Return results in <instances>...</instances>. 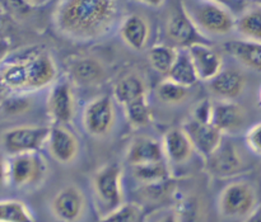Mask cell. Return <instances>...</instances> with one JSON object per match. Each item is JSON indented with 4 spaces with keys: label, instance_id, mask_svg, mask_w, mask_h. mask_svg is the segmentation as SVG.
Returning a JSON list of instances; mask_svg holds the SVG:
<instances>
[{
    "label": "cell",
    "instance_id": "obj_21",
    "mask_svg": "<svg viewBox=\"0 0 261 222\" xmlns=\"http://www.w3.org/2000/svg\"><path fill=\"white\" fill-rule=\"evenodd\" d=\"M70 76L76 84L84 86L98 85L106 79V69L97 58H76L70 65Z\"/></svg>",
    "mask_w": 261,
    "mask_h": 222
},
{
    "label": "cell",
    "instance_id": "obj_17",
    "mask_svg": "<svg viewBox=\"0 0 261 222\" xmlns=\"http://www.w3.org/2000/svg\"><path fill=\"white\" fill-rule=\"evenodd\" d=\"M188 48L200 80L208 83L223 70L222 56L212 46L204 42H198Z\"/></svg>",
    "mask_w": 261,
    "mask_h": 222
},
{
    "label": "cell",
    "instance_id": "obj_6",
    "mask_svg": "<svg viewBox=\"0 0 261 222\" xmlns=\"http://www.w3.org/2000/svg\"><path fill=\"white\" fill-rule=\"evenodd\" d=\"M50 127L17 126L5 130L2 136L3 149L8 156L37 152L47 144Z\"/></svg>",
    "mask_w": 261,
    "mask_h": 222
},
{
    "label": "cell",
    "instance_id": "obj_35",
    "mask_svg": "<svg viewBox=\"0 0 261 222\" xmlns=\"http://www.w3.org/2000/svg\"><path fill=\"white\" fill-rule=\"evenodd\" d=\"M245 141L250 151L261 156V122L250 127L249 131L246 132Z\"/></svg>",
    "mask_w": 261,
    "mask_h": 222
},
{
    "label": "cell",
    "instance_id": "obj_10",
    "mask_svg": "<svg viewBox=\"0 0 261 222\" xmlns=\"http://www.w3.org/2000/svg\"><path fill=\"white\" fill-rule=\"evenodd\" d=\"M47 112L54 124H68L75 113V99L69 80H59L51 86L47 97Z\"/></svg>",
    "mask_w": 261,
    "mask_h": 222
},
{
    "label": "cell",
    "instance_id": "obj_5",
    "mask_svg": "<svg viewBox=\"0 0 261 222\" xmlns=\"http://www.w3.org/2000/svg\"><path fill=\"white\" fill-rule=\"evenodd\" d=\"M259 207L256 188L246 180L229 183L222 189L218 210L226 218H246Z\"/></svg>",
    "mask_w": 261,
    "mask_h": 222
},
{
    "label": "cell",
    "instance_id": "obj_18",
    "mask_svg": "<svg viewBox=\"0 0 261 222\" xmlns=\"http://www.w3.org/2000/svg\"><path fill=\"white\" fill-rule=\"evenodd\" d=\"M167 162L175 165L185 164L193 156L194 145L190 137L182 129H171L165 134L162 140Z\"/></svg>",
    "mask_w": 261,
    "mask_h": 222
},
{
    "label": "cell",
    "instance_id": "obj_41",
    "mask_svg": "<svg viewBox=\"0 0 261 222\" xmlns=\"http://www.w3.org/2000/svg\"><path fill=\"white\" fill-rule=\"evenodd\" d=\"M260 102H261V90H260Z\"/></svg>",
    "mask_w": 261,
    "mask_h": 222
},
{
    "label": "cell",
    "instance_id": "obj_34",
    "mask_svg": "<svg viewBox=\"0 0 261 222\" xmlns=\"http://www.w3.org/2000/svg\"><path fill=\"white\" fill-rule=\"evenodd\" d=\"M213 106L214 103L209 99L200 101L193 109L190 118L201 123H212V117H213Z\"/></svg>",
    "mask_w": 261,
    "mask_h": 222
},
{
    "label": "cell",
    "instance_id": "obj_36",
    "mask_svg": "<svg viewBox=\"0 0 261 222\" xmlns=\"http://www.w3.org/2000/svg\"><path fill=\"white\" fill-rule=\"evenodd\" d=\"M157 222H181L180 217H178L177 213L175 211H170V212L165 213L162 217H160Z\"/></svg>",
    "mask_w": 261,
    "mask_h": 222
},
{
    "label": "cell",
    "instance_id": "obj_13",
    "mask_svg": "<svg viewBox=\"0 0 261 222\" xmlns=\"http://www.w3.org/2000/svg\"><path fill=\"white\" fill-rule=\"evenodd\" d=\"M28 90H41L53 86L58 78V68L48 53L40 52L27 58Z\"/></svg>",
    "mask_w": 261,
    "mask_h": 222
},
{
    "label": "cell",
    "instance_id": "obj_9",
    "mask_svg": "<svg viewBox=\"0 0 261 222\" xmlns=\"http://www.w3.org/2000/svg\"><path fill=\"white\" fill-rule=\"evenodd\" d=\"M206 169L217 178H231L245 170V162L236 145L224 141L205 159Z\"/></svg>",
    "mask_w": 261,
    "mask_h": 222
},
{
    "label": "cell",
    "instance_id": "obj_3",
    "mask_svg": "<svg viewBox=\"0 0 261 222\" xmlns=\"http://www.w3.org/2000/svg\"><path fill=\"white\" fill-rule=\"evenodd\" d=\"M48 165L40 151L8 156L3 162V182L18 189H32L45 182Z\"/></svg>",
    "mask_w": 261,
    "mask_h": 222
},
{
    "label": "cell",
    "instance_id": "obj_31",
    "mask_svg": "<svg viewBox=\"0 0 261 222\" xmlns=\"http://www.w3.org/2000/svg\"><path fill=\"white\" fill-rule=\"evenodd\" d=\"M188 86L178 84L171 79L166 78L165 80L161 81L155 88V93L160 98L161 102L167 104H178L182 103L189 96Z\"/></svg>",
    "mask_w": 261,
    "mask_h": 222
},
{
    "label": "cell",
    "instance_id": "obj_26",
    "mask_svg": "<svg viewBox=\"0 0 261 222\" xmlns=\"http://www.w3.org/2000/svg\"><path fill=\"white\" fill-rule=\"evenodd\" d=\"M132 175L138 183L145 187V185L161 184V183L168 182L171 177L170 168H168L167 160L157 163H149V164L134 165L130 167Z\"/></svg>",
    "mask_w": 261,
    "mask_h": 222
},
{
    "label": "cell",
    "instance_id": "obj_27",
    "mask_svg": "<svg viewBox=\"0 0 261 222\" xmlns=\"http://www.w3.org/2000/svg\"><path fill=\"white\" fill-rule=\"evenodd\" d=\"M2 83L10 91L28 90L27 60L4 64L2 68Z\"/></svg>",
    "mask_w": 261,
    "mask_h": 222
},
{
    "label": "cell",
    "instance_id": "obj_7",
    "mask_svg": "<svg viewBox=\"0 0 261 222\" xmlns=\"http://www.w3.org/2000/svg\"><path fill=\"white\" fill-rule=\"evenodd\" d=\"M116 119L114 101L109 96L94 98L84 107L82 123L89 136L103 137L112 130Z\"/></svg>",
    "mask_w": 261,
    "mask_h": 222
},
{
    "label": "cell",
    "instance_id": "obj_2",
    "mask_svg": "<svg viewBox=\"0 0 261 222\" xmlns=\"http://www.w3.org/2000/svg\"><path fill=\"white\" fill-rule=\"evenodd\" d=\"M182 9L201 35L227 36L236 28V17L228 5L216 0H182Z\"/></svg>",
    "mask_w": 261,
    "mask_h": 222
},
{
    "label": "cell",
    "instance_id": "obj_29",
    "mask_svg": "<svg viewBox=\"0 0 261 222\" xmlns=\"http://www.w3.org/2000/svg\"><path fill=\"white\" fill-rule=\"evenodd\" d=\"M0 222H36V218L22 201L3 200L0 202Z\"/></svg>",
    "mask_w": 261,
    "mask_h": 222
},
{
    "label": "cell",
    "instance_id": "obj_30",
    "mask_svg": "<svg viewBox=\"0 0 261 222\" xmlns=\"http://www.w3.org/2000/svg\"><path fill=\"white\" fill-rule=\"evenodd\" d=\"M98 222H147V213L139 203L125 202L114 212L99 218Z\"/></svg>",
    "mask_w": 261,
    "mask_h": 222
},
{
    "label": "cell",
    "instance_id": "obj_19",
    "mask_svg": "<svg viewBox=\"0 0 261 222\" xmlns=\"http://www.w3.org/2000/svg\"><path fill=\"white\" fill-rule=\"evenodd\" d=\"M122 41L135 51H140L147 46L150 35L148 20L139 14H130L122 19L120 25Z\"/></svg>",
    "mask_w": 261,
    "mask_h": 222
},
{
    "label": "cell",
    "instance_id": "obj_39",
    "mask_svg": "<svg viewBox=\"0 0 261 222\" xmlns=\"http://www.w3.org/2000/svg\"><path fill=\"white\" fill-rule=\"evenodd\" d=\"M25 2H27L31 7H38V5L45 4L47 0H25Z\"/></svg>",
    "mask_w": 261,
    "mask_h": 222
},
{
    "label": "cell",
    "instance_id": "obj_24",
    "mask_svg": "<svg viewBox=\"0 0 261 222\" xmlns=\"http://www.w3.org/2000/svg\"><path fill=\"white\" fill-rule=\"evenodd\" d=\"M234 30L242 40L261 42V4L245 8L241 14L236 17Z\"/></svg>",
    "mask_w": 261,
    "mask_h": 222
},
{
    "label": "cell",
    "instance_id": "obj_20",
    "mask_svg": "<svg viewBox=\"0 0 261 222\" xmlns=\"http://www.w3.org/2000/svg\"><path fill=\"white\" fill-rule=\"evenodd\" d=\"M212 93L219 99L233 101L244 91L246 80L244 75L236 70H222L216 78L208 81Z\"/></svg>",
    "mask_w": 261,
    "mask_h": 222
},
{
    "label": "cell",
    "instance_id": "obj_33",
    "mask_svg": "<svg viewBox=\"0 0 261 222\" xmlns=\"http://www.w3.org/2000/svg\"><path fill=\"white\" fill-rule=\"evenodd\" d=\"M32 108V99L23 94V91H12L2 102V111L4 116H19Z\"/></svg>",
    "mask_w": 261,
    "mask_h": 222
},
{
    "label": "cell",
    "instance_id": "obj_4",
    "mask_svg": "<svg viewBox=\"0 0 261 222\" xmlns=\"http://www.w3.org/2000/svg\"><path fill=\"white\" fill-rule=\"evenodd\" d=\"M92 197L99 218L124 205L122 169L117 163H109L94 173L92 177Z\"/></svg>",
    "mask_w": 261,
    "mask_h": 222
},
{
    "label": "cell",
    "instance_id": "obj_14",
    "mask_svg": "<svg viewBox=\"0 0 261 222\" xmlns=\"http://www.w3.org/2000/svg\"><path fill=\"white\" fill-rule=\"evenodd\" d=\"M166 33L175 45L180 46V48H188L194 43L201 42L200 37L203 36L184 9L170 15L166 24Z\"/></svg>",
    "mask_w": 261,
    "mask_h": 222
},
{
    "label": "cell",
    "instance_id": "obj_25",
    "mask_svg": "<svg viewBox=\"0 0 261 222\" xmlns=\"http://www.w3.org/2000/svg\"><path fill=\"white\" fill-rule=\"evenodd\" d=\"M167 78L188 88H191L200 80L189 48H178L177 58L168 73Z\"/></svg>",
    "mask_w": 261,
    "mask_h": 222
},
{
    "label": "cell",
    "instance_id": "obj_38",
    "mask_svg": "<svg viewBox=\"0 0 261 222\" xmlns=\"http://www.w3.org/2000/svg\"><path fill=\"white\" fill-rule=\"evenodd\" d=\"M244 222H261V206H259L251 215L244 218Z\"/></svg>",
    "mask_w": 261,
    "mask_h": 222
},
{
    "label": "cell",
    "instance_id": "obj_37",
    "mask_svg": "<svg viewBox=\"0 0 261 222\" xmlns=\"http://www.w3.org/2000/svg\"><path fill=\"white\" fill-rule=\"evenodd\" d=\"M134 2L140 3L143 5H147L150 8H160L165 4L166 0H134Z\"/></svg>",
    "mask_w": 261,
    "mask_h": 222
},
{
    "label": "cell",
    "instance_id": "obj_12",
    "mask_svg": "<svg viewBox=\"0 0 261 222\" xmlns=\"http://www.w3.org/2000/svg\"><path fill=\"white\" fill-rule=\"evenodd\" d=\"M47 149L54 160L60 164H70L79 154V141L75 135L66 129L65 124H54L50 127Z\"/></svg>",
    "mask_w": 261,
    "mask_h": 222
},
{
    "label": "cell",
    "instance_id": "obj_8",
    "mask_svg": "<svg viewBox=\"0 0 261 222\" xmlns=\"http://www.w3.org/2000/svg\"><path fill=\"white\" fill-rule=\"evenodd\" d=\"M51 212L60 222H79L87 212V198L75 184H68L58 191L51 200Z\"/></svg>",
    "mask_w": 261,
    "mask_h": 222
},
{
    "label": "cell",
    "instance_id": "obj_22",
    "mask_svg": "<svg viewBox=\"0 0 261 222\" xmlns=\"http://www.w3.org/2000/svg\"><path fill=\"white\" fill-rule=\"evenodd\" d=\"M224 51L252 70L261 73V42L249 40H232L223 45Z\"/></svg>",
    "mask_w": 261,
    "mask_h": 222
},
{
    "label": "cell",
    "instance_id": "obj_15",
    "mask_svg": "<svg viewBox=\"0 0 261 222\" xmlns=\"http://www.w3.org/2000/svg\"><path fill=\"white\" fill-rule=\"evenodd\" d=\"M245 122H246V114L241 106L234 103L233 101H226V99L214 102L212 123L224 135L239 134L245 126Z\"/></svg>",
    "mask_w": 261,
    "mask_h": 222
},
{
    "label": "cell",
    "instance_id": "obj_40",
    "mask_svg": "<svg viewBox=\"0 0 261 222\" xmlns=\"http://www.w3.org/2000/svg\"><path fill=\"white\" fill-rule=\"evenodd\" d=\"M216 2H219V3H223V4L228 5V4H229V2H231V0H216Z\"/></svg>",
    "mask_w": 261,
    "mask_h": 222
},
{
    "label": "cell",
    "instance_id": "obj_23",
    "mask_svg": "<svg viewBox=\"0 0 261 222\" xmlns=\"http://www.w3.org/2000/svg\"><path fill=\"white\" fill-rule=\"evenodd\" d=\"M112 96L117 103L124 107L132 102L147 98V85L140 76L130 74L115 84Z\"/></svg>",
    "mask_w": 261,
    "mask_h": 222
},
{
    "label": "cell",
    "instance_id": "obj_32",
    "mask_svg": "<svg viewBox=\"0 0 261 222\" xmlns=\"http://www.w3.org/2000/svg\"><path fill=\"white\" fill-rule=\"evenodd\" d=\"M124 111L127 122L135 129L144 127L152 122L153 114L147 98L139 99V101L126 104V106H124Z\"/></svg>",
    "mask_w": 261,
    "mask_h": 222
},
{
    "label": "cell",
    "instance_id": "obj_1",
    "mask_svg": "<svg viewBox=\"0 0 261 222\" xmlns=\"http://www.w3.org/2000/svg\"><path fill=\"white\" fill-rule=\"evenodd\" d=\"M120 12V0H59L54 12V25L69 40H98L111 32Z\"/></svg>",
    "mask_w": 261,
    "mask_h": 222
},
{
    "label": "cell",
    "instance_id": "obj_11",
    "mask_svg": "<svg viewBox=\"0 0 261 222\" xmlns=\"http://www.w3.org/2000/svg\"><path fill=\"white\" fill-rule=\"evenodd\" d=\"M184 130L190 137L194 149L204 159L211 156L223 142V132L219 131L213 123H201L189 118L184 123Z\"/></svg>",
    "mask_w": 261,
    "mask_h": 222
},
{
    "label": "cell",
    "instance_id": "obj_28",
    "mask_svg": "<svg viewBox=\"0 0 261 222\" xmlns=\"http://www.w3.org/2000/svg\"><path fill=\"white\" fill-rule=\"evenodd\" d=\"M177 53L178 48L167 45H155L148 52V60L157 73L167 76L177 58Z\"/></svg>",
    "mask_w": 261,
    "mask_h": 222
},
{
    "label": "cell",
    "instance_id": "obj_16",
    "mask_svg": "<svg viewBox=\"0 0 261 222\" xmlns=\"http://www.w3.org/2000/svg\"><path fill=\"white\" fill-rule=\"evenodd\" d=\"M125 159L130 167L167 160L162 141L149 136H140L133 140L126 150Z\"/></svg>",
    "mask_w": 261,
    "mask_h": 222
}]
</instances>
